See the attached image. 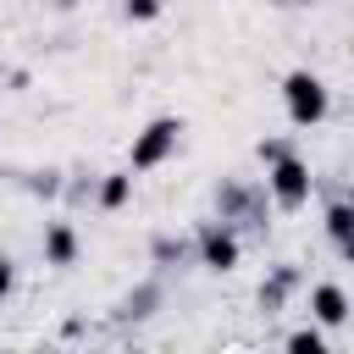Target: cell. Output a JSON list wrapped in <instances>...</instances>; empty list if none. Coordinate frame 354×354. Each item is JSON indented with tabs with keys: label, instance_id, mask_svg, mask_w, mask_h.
<instances>
[{
	"label": "cell",
	"instance_id": "obj_14",
	"mask_svg": "<svg viewBox=\"0 0 354 354\" xmlns=\"http://www.w3.org/2000/svg\"><path fill=\"white\" fill-rule=\"evenodd\" d=\"M28 188H33L39 199H55V194H61V171H33V183H28Z\"/></svg>",
	"mask_w": 354,
	"mask_h": 354
},
{
	"label": "cell",
	"instance_id": "obj_6",
	"mask_svg": "<svg viewBox=\"0 0 354 354\" xmlns=\"http://www.w3.org/2000/svg\"><path fill=\"white\" fill-rule=\"evenodd\" d=\"M216 205H221V221H232V227H266V221H260V199H254V188H243V183H227V188L216 194Z\"/></svg>",
	"mask_w": 354,
	"mask_h": 354
},
{
	"label": "cell",
	"instance_id": "obj_8",
	"mask_svg": "<svg viewBox=\"0 0 354 354\" xmlns=\"http://www.w3.org/2000/svg\"><path fill=\"white\" fill-rule=\"evenodd\" d=\"M133 199V166H122V171H105L100 183H94V205L100 210H122Z\"/></svg>",
	"mask_w": 354,
	"mask_h": 354
},
{
	"label": "cell",
	"instance_id": "obj_13",
	"mask_svg": "<svg viewBox=\"0 0 354 354\" xmlns=\"http://www.w3.org/2000/svg\"><path fill=\"white\" fill-rule=\"evenodd\" d=\"M288 149H293L288 138H260V144H254V155H260V166H271V160H282Z\"/></svg>",
	"mask_w": 354,
	"mask_h": 354
},
{
	"label": "cell",
	"instance_id": "obj_18",
	"mask_svg": "<svg viewBox=\"0 0 354 354\" xmlns=\"http://www.w3.org/2000/svg\"><path fill=\"white\" fill-rule=\"evenodd\" d=\"M337 249H343V260H348V266H354V232H348V238H343V243H337Z\"/></svg>",
	"mask_w": 354,
	"mask_h": 354
},
{
	"label": "cell",
	"instance_id": "obj_2",
	"mask_svg": "<svg viewBox=\"0 0 354 354\" xmlns=\"http://www.w3.org/2000/svg\"><path fill=\"white\" fill-rule=\"evenodd\" d=\"M183 116H155V122H144L138 133H133V149H127V166L133 171H160L177 149H183Z\"/></svg>",
	"mask_w": 354,
	"mask_h": 354
},
{
	"label": "cell",
	"instance_id": "obj_20",
	"mask_svg": "<svg viewBox=\"0 0 354 354\" xmlns=\"http://www.w3.org/2000/svg\"><path fill=\"white\" fill-rule=\"evenodd\" d=\"M343 199H348V205H354V183H348V194H343Z\"/></svg>",
	"mask_w": 354,
	"mask_h": 354
},
{
	"label": "cell",
	"instance_id": "obj_5",
	"mask_svg": "<svg viewBox=\"0 0 354 354\" xmlns=\"http://www.w3.org/2000/svg\"><path fill=\"white\" fill-rule=\"evenodd\" d=\"M348 315H354V304H348V293L337 282H315L310 288V321H321L326 332H337V326H348Z\"/></svg>",
	"mask_w": 354,
	"mask_h": 354
},
{
	"label": "cell",
	"instance_id": "obj_15",
	"mask_svg": "<svg viewBox=\"0 0 354 354\" xmlns=\"http://www.w3.org/2000/svg\"><path fill=\"white\" fill-rule=\"evenodd\" d=\"M11 293H17V260H11L6 249H0V304H6Z\"/></svg>",
	"mask_w": 354,
	"mask_h": 354
},
{
	"label": "cell",
	"instance_id": "obj_4",
	"mask_svg": "<svg viewBox=\"0 0 354 354\" xmlns=\"http://www.w3.org/2000/svg\"><path fill=\"white\" fill-rule=\"evenodd\" d=\"M194 249H199V266L205 271H232L238 260H243V238H238V227L232 221H210V227H199V238H194Z\"/></svg>",
	"mask_w": 354,
	"mask_h": 354
},
{
	"label": "cell",
	"instance_id": "obj_11",
	"mask_svg": "<svg viewBox=\"0 0 354 354\" xmlns=\"http://www.w3.org/2000/svg\"><path fill=\"white\" fill-rule=\"evenodd\" d=\"M348 232H354V205H348V199L326 205V238H332V243H343Z\"/></svg>",
	"mask_w": 354,
	"mask_h": 354
},
{
	"label": "cell",
	"instance_id": "obj_1",
	"mask_svg": "<svg viewBox=\"0 0 354 354\" xmlns=\"http://www.w3.org/2000/svg\"><path fill=\"white\" fill-rule=\"evenodd\" d=\"M282 111H288L293 127H321V122L332 116V88H326L310 66H293V72L282 77Z\"/></svg>",
	"mask_w": 354,
	"mask_h": 354
},
{
	"label": "cell",
	"instance_id": "obj_17",
	"mask_svg": "<svg viewBox=\"0 0 354 354\" xmlns=\"http://www.w3.org/2000/svg\"><path fill=\"white\" fill-rule=\"evenodd\" d=\"M149 254H155L160 266H171V260H183V238H177V243H171V238H155V249H149Z\"/></svg>",
	"mask_w": 354,
	"mask_h": 354
},
{
	"label": "cell",
	"instance_id": "obj_9",
	"mask_svg": "<svg viewBox=\"0 0 354 354\" xmlns=\"http://www.w3.org/2000/svg\"><path fill=\"white\" fill-rule=\"evenodd\" d=\"M293 288H299V271H293V266H271V277L260 282V310H266V315H271V310H282Z\"/></svg>",
	"mask_w": 354,
	"mask_h": 354
},
{
	"label": "cell",
	"instance_id": "obj_21",
	"mask_svg": "<svg viewBox=\"0 0 354 354\" xmlns=\"http://www.w3.org/2000/svg\"><path fill=\"white\" fill-rule=\"evenodd\" d=\"M55 6H77V0H55Z\"/></svg>",
	"mask_w": 354,
	"mask_h": 354
},
{
	"label": "cell",
	"instance_id": "obj_7",
	"mask_svg": "<svg viewBox=\"0 0 354 354\" xmlns=\"http://www.w3.org/2000/svg\"><path fill=\"white\" fill-rule=\"evenodd\" d=\"M77 254H83L77 227H72V221H50V227H44V266L66 271V266H77Z\"/></svg>",
	"mask_w": 354,
	"mask_h": 354
},
{
	"label": "cell",
	"instance_id": "obj_10",
	"mask_svg": "<svg viewBox=\"0 0 354 354\" xmlns=\"http://www.w3.org/2000/svg\"><path fill=\"white\" fill-rule=\"evenodd\" d=\"M288 348H293V354H326V326H321V321H310V326L288 332Z\"/></svg>",
	"mask_w": 354,
	"mask_h": 354
},
{
	"label": "cell",
	"instance_id": "obj_3",
	"mask_svg": "<svg viewBox=\"0 0 354 354\" xmlns=\"http://www.w3.org/2000/svg\"><path fill=\"white\" fill-rule=\"evenodd\" d=\"M266 194H271L277 210H304L310 194H315V171H310V160H304L299 149H288L282 160H271V166H266Z\"/></svg>",
	"mask_w": 354,
	"mask_h": 354
},
{
	"label": "cell",
	"instance_id": "obj_16",
	"mask_svg": "<svg viewBox=\"0 0 354 354\" xmlns=\"http://www.w3.org/2000/svg\"><path fill=\"white\" fill-rule=\"evenodd\" d=\"M149 304H155V288H138V293H127L122 315H149Z\"/></svg>",
	"mask_w": 354,
	"mask_h": 354
},
{
	"label": "cell",
	"instance_id": "obj_19",
	"mask_svg": "<svg viewBox=\"0 0 354 354\" xmlns=\"http://www.w3.org/2000/svg\"><path fill=\"white\" fill-rule=\"evenodd\" d=\"M271 6H304V0H271Z\"/></svg>",
	"mask_w": 354,
	"mask_h": 354
},
{
	"label": "cell",
	"instance_id": "obj_12",
	"mask_svg": "<svg viewBox=\"0 0 354 354\" xmlns=\"http://www.w3.org/2000/svg\"><path fill=\"white\" fill-rule=\"evenodd\" d=\"M122 17L127 22H155L160 17V0H122Z\"/></svg>",
	"mask_w": 354,
	"mask_h": 354
}]
</instances>
